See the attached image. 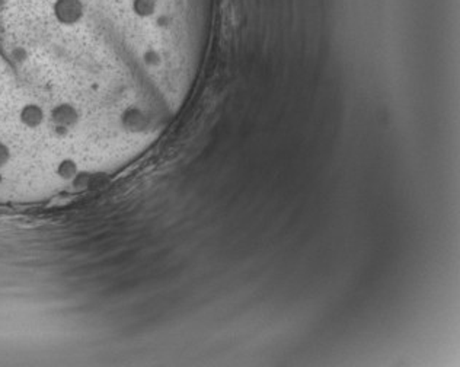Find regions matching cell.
Returning <instances> with one entry per match:
<instances>
[{
	"instance_id": "1",
	"label": "cell",
	"mask_w": 460,
	"mask_h": 367,
	"mask_svg": "<svg viewBox=\"0 0 460 367\" xmlns=\"http://www.w3.org/2000/svg\"><path fill=\"white\" fill-rule=\"evenodd\" d=\"M52 17L63 26H75L82 22L85 6L82 0H54Z\"/></svg>"
}]
</instances>
